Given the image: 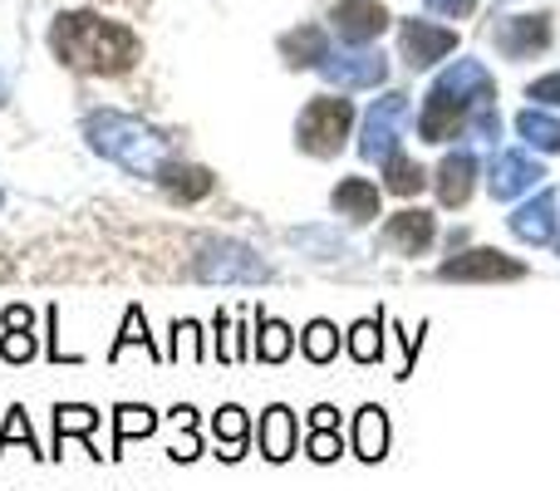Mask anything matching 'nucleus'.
Returning <instances> with one entry per match:
<instances>
[{
	"instance_id": "obj_38",
	"label": "nucleus",
	"mask_w": 560,
	"mask_h": 491,
	"mask_svg": "<svg viewBox=\"0 0 560 491\" xmlns=\"http://www.w3.org/2000/svg\"><path fill=\"white\" fill-rule=\"evenodd\" d=\"M310 428H339V408H335V404L310 408Z\"/></svg>"
},
{
	"instance_id": "obj_40",
	"label": "nucleus",
	"mask_w": 560,
	"mask_h": 491,
	"mask_svg": "<svg viewBox=\"0 0 560 491\" xmlns=\"http://www.w3.org/2000/svg\"><path fill=\"white\" fill-rule=\"evenodd\" d=\"M0 104H5V84H0Z\"/></svg>"
},
{
	"instance_id": "obj_20",
	"label": "nucleus",
	"mask_w": 560,
	"mask_h": 491,
	"mask_svg": "<svg viewBox=\"0 0 560 491\" xmlns=\"http://www.w3.org/2000/svg\"><path fill=\"white\" fill-rule=\"evenodd\" d=\"M354 457L359 463H384L388 457V413L378 404H364L354 418Z\"/></svg>"
},
{
	"instance_id": "obj_2",
	"label": "nucleus",
	"mask_w": 560,
	"mask_h": 491,
	"mask_svg": "<svg viewBox=\"0 0 560 491\" xmlns=\"http://www.w3.org/2000/svg\"><path fill=\"white\" fill-rule=\"evenodd\" d=\"M497 98V79L487 74V65L477 59H457L443 74L433 79L423 108H418V138L423 143H453V138H467V118H472L477 104Z\"/></svg>"
},
{
	"instance_id": "obj_12",
	"label": "nucleus",
	"mask_w": 560,
	"mask_h": 491,
	"mask_svg": "<svg viewBox=\"0 0 560 491\" xmlns=\"http://www.w3.org/2000/svg\"><path fill=\"white\" fill-rule=\"evenodd\" d=\"M329 25L345 45H374L388 30V10L384 0H335L329 5Z\"/></svg>"
},
{
	"instance_id": "obj_36",
	"label": "nucleus",
	"mask_w": 560,
	"mask_h": 491,
	"mask_svg": "<svg viewBox=\"0 0 560 491\" xmlns=\"http://www.w3.org/2000/svg\"><path fill=\"white\" fill-rule=\"evenodd\" d=\"M472 5L477 0H428V10H438V15H447V20H467Z\"/></svg>"
},
{
	"instance_id": "obj_13",
	"label": "nucleus",
	"mask_w": 560,
	"mask_h": 491,
	"mask_svg": "<svg viewBox=\"0 0 560 491\" xmlns=\"http://www.w3.org/2000/svg\"><path fill=\"white\" fill-rule=\"evenodd\" d=\"M551 35L556 30H551V15H546V10H536V15H512L492 30L497 49H502L506 59H536L541 49H551Z\"/></svg>"
},
{
	"instance_id": "obj_7",
	"label": "nucleus",
	"mask_w": 560,
	"mask_h": 491,
	"mask_svg": "<svg viewBox=\"0 0 560 491\" xmlns=\"http://www.w3.org/2000/svg\"><path fill=\"white\" fill-rule=\"evenodd\" d=\"M319 74H325L329 89H339V94H359V89H378L388 79V59L378 55V49L369 45H349V49H329L325 59H319Z\"/></svg>"
},
{
	"instance_id": "obj_30",
	"label": "nucleus",
	"mask_w": 560,
	"mask_h": 491,
	"mask_svg": "<svg viewBox=\"0 0 560 491\" xmlns=\"http://www.w3.org/2000/svg\"><path fill=\"white\" fill-rule=\"evenodd\" d=\"M167 359H173V364H202V325H197V319H173V349H167Z\"/></svg>"
},
{
	"instance_id": "obj_39",
	"label": "nucleus",
	"mask_w": 560,
	"mask_h": 491,
	"mask_svg": "<svg viewBox=\"0 0 560 491\" xmlns=\"http://www.w3.org/2000/svg\"><path fill=\"white\" fill-rule=\"evenodd\" d=\"M173 423H177V428H192V423H197V418H192V408H187V404H177V408H173Z\"/></svg>"
},
{
	"instance_id": "obj_37",
	"label": "nucleus",
	"mask_w": 560,
	"mask_h": 491,
	"mask_svg": "<svg viewBox=\"0 0 560 491\" xmlns=\"http://www.w3.org/2000/svg\"><path fill=\"white\" fill-rule=\"evenodd\" d=\"M0 325H5V329H35V309H30V305H5Z\"/></svg>"
},
{
	"instance_id": "obj_23",
	"label": "nucleus",
	"mask_w": 560,
	"mask_h": 491,
	"mask_svg": "<svg viewBox=\"0 0 560 491\" xmlns=\"http://www.w3.org/2000/svg\"><path fill=\"white\" fill-rule=\"evenodd\" d=\"M384 329H388L384 315L354 319V325H349V335H345L349 359H354V364H378V359H384Z\"/></svg>"
},
{
	"instance_id": "obj_15",
	"label": "nucleus",
	"mask_w": 560,
	"mask_h": 491,
	"mask_svg": "<svg viewBox=\"0 0 560 491\" xmlns=\"http://www.w3.org/2000/svg\"><path fill=\"white\" fill-rule=\"evenodd\" d=\"M477 173H482V163H477V153H467V148H457V153H447L443 163H438V202L443 207H467V197L477 192Z\"/></svg>"
},
{
	"instance_id": "obj_19",
	"label": "nucleus",
	"mask_w": 560,
	"mask_h": 491,
	"mask_svg": "<svg viewBox=\"0 0 560 491\" xmlns=\"http://www.w3.org/2000/svg\"><path fill=\"white\" fill-rule=\"evenodd\" d=\"M153 183L163 187L167 197H177V202H202V197H212L217 177L207 173V167H197V163H173V157H167L163 173H158Z\"/></svg>"
},
{
	"instance_id": "obj_22",
	"label": "nucleus",
	"mask_w": 560,
	"mask_h": 491,
	"mask_svg": "<svg viewBox=\"0 0 560 491\" xmlns=\"http://www.w3.org/2000/svg\"><path fill=\"white\" fill-rule=\"evenodd\" d=\"M104 423V413L89 404H59L55 408V453L49 457H65V443L69 437H94V428Z\"/></svg>"
},
{
	"instance_id": "obj_14",
	"label": "nucleus",
	"mask_w": 560,
	"mask_h": 491,
	"mask_svg": "<svg viewBox=\"0 0 560 491\" xmlns=\"http://www.w3.org/2000/svg\"><path fill=\"white\" fill-rule=\"evenodd\" d=\"M378 242H384L388 250H398V256H423V250L438 242V217L408 207V212L388 217L384 232H378Z\"/></svg>"
},
{
	"instance_id": "obj_3",
	"label": "nucleus",
	"mask_w": 560,
	"mask_h": 491,
	"mask_svg": "<svg viewBox=\"0 0 560 491\" xmlns=\"http://www.w3.org/2000/svg\"><path fill=\"white\" fill-rule=\"evenodd\" d=\"M84 138L94 153H104L108 163H118L133 177H158L167 163V138L158 133V128L138 124V118H124V114H89Z\"/></svg>"
},
{
	"instance_id": "obj_6",
	"label": "nucleus",
	"mask_w": 560,
	"mask_h": 491,
	"mask_svg": "<svg viewBox=\"0 0 560 491\" xmlns=\"http://www.w3.org/2000/svg\"><path fill=\"white\" fill-rule=\"evenodd\" d=\"M404 128H408V94H384L359 124V157L384 167L394 153H404Z\"/></svg>"
},
{
	"instance_id": "obj_25",
	"label": "nucleus",
	"mask_w": 560,
	"mask_h": 491,
	"mask_svg": "<svg viewBox=\"0 0 560 491\" xmlns=\"http://www.w3.org/2000/svg\"><path fill=\"white\" fill-rule=\"evenodd\" d=\"M158 433V413L148 404H118L114 408V453L108 457H124V447L133 443V437H148Z\"/></svg>"
},
{
	"instance_id": "obj_28",
	"label": "nucleus",
	"mask_w": 560,
	"mask_h": 491,
	"mask_svg": "<svg viewBox=\"0 0 560 491\" xmlns=\"http://www.w3.org/2000/svg\"><path fill=\"white\" fill-rule=\"evenodd\" d=\"M339 344H345V335H339L329 319H310V325L300 329V354H305L310 364H329V359L339 354Z\"/></svg>"
},
{
	"instance_id": "obj_10",
	"label": "nucleus",
	"mask_w": 560,
	"mask_h": 491,
	"mask_svg": "<svg viewBox=\"0 0 560 491\" xmlns=\"http://www.w3.org/2000/svg\"><path fill=\"white\" fill-rule=\"evenodd\" d=\"M506 226H512V236L516 242H526V246H556V236H560V197L551 192V187H541V192L526 197V202L506 217Z\"/></svg>"
},
{
	"instance_id": "obj_33",
	"label": "nucleus",
	"mask_w": 560,
	"mask_h": 491,
	"mask_svg": "<svg viewBox=\"0 0 560 491\" xmlns=\"http://www.w3.org/2000/svg\"><path fill=\"white\" fill-rule=\"evenodd\" d=\"M305 453L315 457V463H335V457L345 453V437H339V428H310Z\"/></svg>"
},
{
	"instance_id": "obj_32",
	"label": "nucleus",
	"mask_w": 560,
	"mask_h": 491,
	"mask_svg": "<svg viewBox=\"0 0 560 491\" xmlns=\"http://www.w3.org/2000/svg\"><path fill=\"white\" fill-rule=\"evenodd\" d=\"M35 354H39L35 329H5V335H0V359H5V364H30Z\"/></svg>"
},
{
	"instance_id": "obj_8",
	"label": "nucleus",
	"mask_w": 560,
	"mask_h": 491,
	"mask_svg": "<svg viewBox=\"0 0 560 491\" xmlns=\"http://www.w3.org/2000/svg\"><path fill=\"white\" fill-rule=\"evenodd\" d=\"M541 177H546V167L536 163L532 153H522V148H497L492 167H487V192H492L497 202H516V197L536 192Z\"/></svg>"
},
{
	"instance_id": "obj_34",
	"label": "nucleus",
	"mask_w": 560,
	"mask_h": 491,
	"mask_svg": "<svg viewBox=\"0 0 560 491\" xmlns=\"http://www.w3.org/2000/svg\"><path fill=\"white\" fill-rule=\"evenodd\" d=\"M526 98H532L536 108H560V69L546 79H536V84H526Z\"/></svg>"
},
{
	"instance_id": "obj_26",
	"label": "nucleus",
	"mask_w": 560,
	"mask_h": 491,
	"mask_svg": "<svg viewBox=\"0 0 560 491\" xmlns=\"http://www.w3.org/2000/svg\"><path fill=\"white\" fill-rule=\"evenodd\" d=\"M133 344H143V354L153 359V364H163V349H158V344H153V335H148V315H143V305H128L124 329H118V339L108 344V359L118 364V359H124Z\"/></svg>"
},
{
	"instance_id": "obj_41",
	"label": "nucleus",
	"mask_w": 560,
	"mask_h": 491,
	"mask_svg": "<svg viewBox=\"0 0 560 491\" xmlns=\"http://www.w3.org/2000/svg\"><path fill=\"white\" fill-rule=\"evenodd\" d=\"M556 256H560V236H556Z\"/></svg>"
},
{
	"instance_id": "obj_24",
	"label": "nucleus",
	"mask_w": 560,
	"mask_h": 491,
	"mask_svg": "<svg viewBox=\"0 0 560 491\" xmlns=\"http://www.w3.org/2000/svg\"><path fill=\"white\" fill-rule=\"evenodd\" d=\"M290 349H295V329H290L285 319H271L256 309V359H261V364H285Z\"/></svg>"
},
{
	"instance_id": "obj_27",
	"label": "nucleus",
	"mask_w": 560,
	"mask_h": 491,
	"mask_svg": "<svg viewBox=\"0 0 560 491\" xmlns=\"http://www.w3.org/2000/svg\"><path fill=\"white\" fill-rule=\"evenodd\" d=\"M516 133H522V143L536 148V153H560V118H551L546 108L516 114Z\"/></svg>"
},
{
	"instance_id": "obj_16",
	"label": "nucleus",
	"mask_w": 560,
	"mask_h": 491,
	"mask_svg": "<svg viewBox=\"0 0 560 491\" xmlns=\"http://www.w3.org/2000/svg\"><path fill=\"white\" fill-rule=\"evenodd\" d=\"M256 443H261L266 463H290V457H295V447H300V423H295V413H290L285 404L266 408V413H261V428H256Z\"/></svg>"
},
{
	"instance_id": "obj_4",
	"label": "nucleus",
	"mask_w": 560,
	"mask_h": 491,
	"mask_svg": "<svg viewBox=\"0 0 560 491\" xmlns=\"http://www.w3.org/2000/svg\"><path fill=\"white\" fill-rule=\"evenodd\" d=\"M349 128H354V104L345 94H319L300 108L295 143L310 157H339V148L349 143Z\"/></svg>"
},
{
	"instance_id": "obj_31",
	"label": "nucleus",
	"mask_w": 560,
	"mask_h": 491,
	"mask_svg": "<svg viewBox=\"0 0 560 491\" xmlns=\"http://www.w3.org/2000/svg\"><path fill=\"white\" fill-rule=\"evenodd\" d=\"M10 443H25V453L30 457H49V453H39V443H35V428H30V413L25 408H10L5 413V428H0V457L10 453Z\"/></svg>"
},
{
	"instance_id": "obj_17",
	"label": "nucleus",
	"mask_w": 560,
	"mask_h": 491,
	"mask_svg": "<svg viewBox=\"0 0 560 491\" xmlns=\"http://www.w3.org/2000/svg\"><path fill=\"white\" fill-rule=\"evenodd\" d=\"M378 202H384V187L369 183V177H345V183L329 192V207H335L345 222H374L378 217Z\"/></svg>"
},
{
	"instance_id": "obj_35",
	"label": "nucleus",
	"mask_w": 560,
	"mask_h": 491,
	"mask_svg": "<svg viewBox=\"0 0 560 491\" xmlns=\"http://www.w3.org/2000/svg\"><path fill=\"white\" fill-rule=\"evenodd\" d=\"M167 457H173V463H192V457H202V437H197L192 428H183V437L173 443V453Z\"/></svg>"
},
{
	"instance_id": "obj_11",
	"label": "nucleus",
	"mask_w": 560,
	"mask_h": 491,
	"mask_svg": "<svg viewBox=\"0 0 560 491\" xmlns=\"http://www.w3.org/2000/svg\"><path fill=\"white\" fill-rule=\"evenodd\" d=\"M398 49H404L408 69H433L457 49V30L433 25V20H404L398 25Z\"/></svg>"
},
{
	"instance_id": "obj_18",
	"label": "nucleus",
	"mask_w": 560,
	"mask_h": 491,
	"mask_svg": "<svg viewBox=\"0 0 560 491\" xmlns=\"http://www.w3.org/2000/svg\"><path fill=\"white\" fill-rule=\"evenodd\" d=\"M212 437H217V457L222 463H242L252 453V423H246V408L226 404L212 413Z\"/></svg>"
},
{
	"instance_id": "obj_1",
	"label": "nucleus",
	"mask_w": 560,
	"mask_h": 491,
	"mask_svg": "<svg viewBox=\"0 0 560 491\" xmlns=\"http://www.w3.org/2000/svg\"><path fill=\"white\" fill-rule=\"evenodd\" d=\"M49 49L65 69L74 74H128V69L143 59V45L128 25L118 20H104L94 10H65L49 25Z\"/></svg>"
},
{
	"instance_id": "obj_21",
	"label": "nucleus",
	"mask_w": 560,
	"mask_h": 491,
	"mask_svg": "<svg viewBox=\"0 0 560 491\" xmlns=\"http://www.w3.org/2000/svg\"><path fill=\"white\" fill-rule=\"evenodd\" d=\"M325 55H329V35L319 25H300L290 35H280V59L290 69H319Z\"/></svg>"
},
{
	"instance_id": "obj_29",
	"label": "nucleus",
	"mask_w": 560,
	"mask_h": 491,
	"mask_svg": "<svg viewBox=\"0 0 560 491\" xmlns=\"http://www.w3.org/2000/svg\"><path fill=\"white\" fill-rule=\"evenodd\" d=\"M428 187V173L413 163L408 153H394L384 163V192H394V197H418Z\"/></svg>"
},
{
	"instance_id": "obj_5",
	"label": "nucleus",
	"mask_w": 560,
	"mask_h": 491,
	"mask_svg": "<svg viewBox=\"0 0 560 491\" xmlns=\"http://www.w3.org/2000/svg\"><path fill=\"white\" fill-rule=\"evenodd\" d=\"M192 276L207 280V285H236V280L261 285V280H271V266L242 242H202L192 260Z\"/></svg>"
},
{
	"instance_id": "obj_9",
	"label": "nucleus",
	"mask_w": 560,
	"mask_h": 491,
	"mask_svg": "<svg viewBox=\"0 0 560 491\" xmlns=\"http://www.w3.org/2000/svg\"><path fill=\"white\" fill-rule=\"evenodd\" d=\"M526 260L506 256V250L477 246V250H453V256L438 266V280H522Z\"/></svg>"
}]
</instances>
